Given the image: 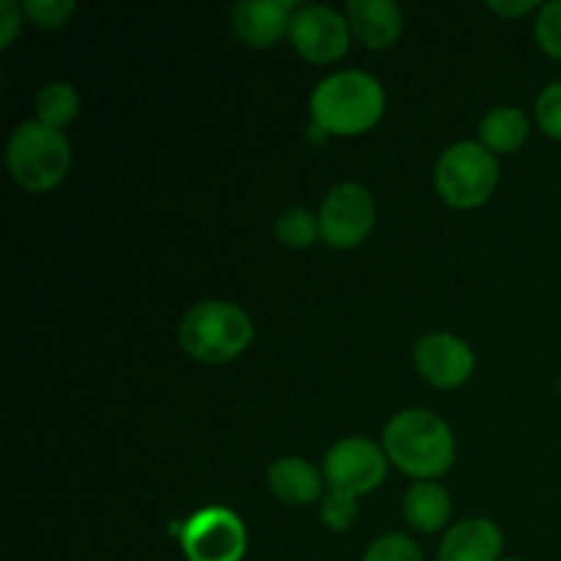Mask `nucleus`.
Instances as JSON below:
<instances>
[{
    "mask_svg": "<svg viewBox=\"0 0 561 561\" xmlns=\"http://www.w3.org/2000/svg\"><path fill=\"white\" fill-rule=\"evenodd\" d=\"M255 337L250 312L236 301L206 299L186 310L179 323V343L203 365H225L244 354Z\"/></svg>",
    "mask_w": 561,
    "mask_h": 561,
    "instance_id": "7ed1b4c3",
    "label": "nucleus"
},
{
    "mask_svg": "<svg viewBox=\"0 0 561 561\" xmlns=\"http://www.w3.org/2000/svg\"><path fill=\"white\" fill-rule=\"evenodd\" d=\"M535 38L542 53L561 60V0L540 5L535 20Z\"/></svg>",
    "mask_w": 561,
    "mask_h": 561,
    "instance_id": "4be33fe9",
    "label": "nucleus"
},
{
    "mask_svg": "<svg viewBox=\"0 0 561 561\" xmlns=\"http://www.w3.org/2000/svg\"><path fill=\"white\" fill-rule=\"evenodd\" d=\"M345 20L351 36L367 49H387L403 33V11L392 0H348Z\"/></svg>",
    "mask_w": 561,
    "mask_h": 561,
    "instance_id": "f8f14e48",
    "label": "nucleus"
},
{
    "mask_svg": "<svg viewBox=\"0 0 561 561\" xmlns=\"http://www.w3.org/2000/svg\"><path fill=\"white\" fill-rule=\"evenodd\" d=\"M389 463L414 480H436L455 463V436L447 422L425 409H405L383 427Z\"/></svg>",
    "mask_w": 561,
    "mask_h": 561,
    "instance_id": "f03ea898",
    "label": "nucleus"
},
{
    "mask_svg": "<svg viewBox=\"0 0 561 561\" xmlns=\"http://www.w3.org/2000/svg\"><path fill=\"white\" fill-rule=\"evenodd\" d=\"M77 113H80V96L69 82H47L36 93V121L53 126V129L64 131V126H69L77 118Z\"/></svg>",
    "mask_w": 561,
    "mask_h": 561,
    "instance_id": "f3484780",
    "label": "nucleus"
},
{
    "mask_svg": "<svg viewBox=\"0 0 561 561\" xmlns=\"http://www.w3.org/2000/svg\"><path fill=\"white\" fill-rule=\"evenodd\" d=\"M488 9L496 11V14L507 16V20H518V16H526L529 11H540V3L537 0H491Z\"/></svg>",
    "mask_w": 561,
    "mask_h": 561,
    "instance_id": "393cba45",
    "label": "nucleus"
},
{
    "mask_svg": "<svg viewBox=\"0 0 561 561\" xmlns=\"http://www.w3.org/2000/svg\"><path fill=\"white\" fill-rule=\"evenodd\" d=\"M359 518V502L348 493L329 491L321 499V524L332 531H345Z\"/></svg>",
    "mask_w": 561,
    "mask_h": 561,
    "instance_id": "aec40b11",
    "label": "nucleus"
},
{
    "mask_svg": "<svg viewBox=\"0 0 561 561\" xmlns=\"http://www.w3.org/2000/svg\"><path fill=\"white\" fill-rule=\"evenodd\" d=\"M499 175L502 168L496 153L488 151L480 140H460L438 157L433 184L449 208L471 211L491 201L499 186Z\"/></svg>",
    "mask_w": 561,
    "mask_h": 561,
    "instance_id": "39448f33",
    "label": "nucleus"
},
{
    "mask_svg": "<svg viewBox=\"0 0 561 561\" xmlns=\"http://www.w3.org/2000/svg\"><path fill=\"white\" fill-rule=\"evenodd\" d=\"M288 38L310 64H334L348 53L351 25L332 5H299L290 20Z\"/></svg>",
    "mask_w": 561,
    "mask_h": 561,
    "instance_id": "1a4fd4ad",
    "label": "nucleus"
},
{
    "mask_svg": "<svg viewBox=\"0 0 561 561\" xmlns=\"http://www.w3.org/2000/svg\"><path fill=\"white\" fill-rule=\"evenodd\" d=\"M504 535L491 518H469L444 535L438 561H502Z\"/></svg>",
    "mask_w": 561,
    "mask_h": 561,
    "instance_id": "ddd939ff",
    "label": "nucleus"
},
{
    "mask_svg": "<svg viewBox=\"0 0 561 561\" xmlns=\"http://www.w3.org/2000/svg\"><path fill=\"white\" fill-rule=\"evenodd\" d=\"M318 222H321V239L332 250H354L376 228V197L356 181L337 184L323 197Z\"/></svg>",
    "mask_w": 561,
    "mask_h": 561,
    "instance_id": "423d86ee",
    "label": "nucleus"
},
{
    "mask_svg": "<svg viewBox=\"0 0 561 561\" xmlns=\"http://www.w3.org/2000/svg\"><path fill=\"white\" fill-rule=\"evenodd\" d=\"M22 16H25L22 3H14V0L0 3V47H9L14 42L22 27Z\"/></svg>",
    "mask_w": 561,
    "mask_h": 561,
    "instance_id": "b1692460",
    "label": "nucleus"
},
{
    "mask_svg": "<svg viewBox=\"0 0 561 561\" xmlns=\"http://www.w3.org/2000/svg\"><path fill=\"white\" fill-rule=\"evenodd\" d=\"M414 362L420 376L438 389H458L474 373V351L453 332H431L416 340Z\"/></svg>",
    "mask_w": 561,
    "mask_h": 561,
    "instance_id": "9d476101",
    "label": "nucleus"
},
{
    "mask_svg": "<svg viewBox=\"0 0 561 561\" xmlns=\"http://www.w3.org/2000/svg\"><path fill=\"white\" fill-rule=\"evenodd\" d=\"M299 9L290 0H244L230 11L233 33L255 49L277 47L290 33V20Z\"/></svg>",
    "mask_w": 561,
    "mask_h": 561,
    "instance_id": "9b49d317",
    "label": "nucleus"
},
{
    "mask_svg": "<svg viewBox=\"0 0 561 561\" xmlns=\"http://www.w3.org/2000/svg\"><path fill=\"white\" fill-rule=\"evenodd\" d=\"M266 482L277 502L288 507H305V504L321 502L323 499V474L305 458H277L266 471Z\"/></svg>",
    "mask_w": 561,
    "mask_h": 561,
    "instance_id": "4468645a",
    "label": "nucleus"
},
{
    "mask_svg": "<svg viewBox=\"0 0 561 561\" xmlns=\"http://www.w3.org/2000/svg\"><path fill=\"white\" fill-rule=\"evenodd\" d=\"M274 233H277L279 244L290 247V250H307L321 236V222H318V214H312L310 208L290 206L277 217Z\"/></svg>",
    "mask_w": 561,
    "mask_h": 561,
    "instance_id": "a211bd4d",
    "label": "nucleus"
},
{
    "mask_svg": "<svg viewBox=\"0 0 561 561\" xmlns=\"http://www.w3.org/2000/svg\"><path fill=\"white\" fill-rule=\"evenodd\" d=\"M453 515V499L438 482L422 480L405 491L403 518L420 535H436L449 524Z\"/></svg>",
    "mask_w": 561,
    "mask_h": 561,
    "instance_id": "2eb2a0df",
    "label": "nucleus"
},
{
    "mask_svg": "<svg viewBox=\"0 0 561 561\" xmlns=\"http://www.w3.org/2000/svg\"><path fill=\"white\" fill-rule=\"evenodd\" d=\"M22 11H25V16L33 25L58 31V27H64L71 20V14L77 11V3H71V0H25Z\"/></svg>",
    "mask_w": 561,
    "mask_h": 561,
    "instance_id": "412c9836",
    "label": "nucleus"
},
{
    "mask_svg": "<svg viewBox=\"0 0 561 561\" xmlns=\"http://www.w3.org/2000/svg\"><path fill=\"white\" fill-rule=\"evenodd\" d=\"M175 531L186 561H241L247 553V526L233 510L206 507Z\"/></svg>",
    "mask_w": 561,
    "mask_h": 561,
    "instance_id": "0eeeda50",
    "label": "nucleus"
},
{
    "mask_svg": "<svg viewBox=\"0 0 561 561\" xmlns=\"http://www.w3.org/2000/svg\"><path fill=\"white\" fill-rule=\"evenodd\" d=\"M362 561H422V551L409 535H381L367 546Z\"/></svg>",
    "mask_w": 561,
    "mask_h": 561,
    "instance_id": "6ab92c4d",
    "label": "nucleus"
},
{
    "mask_svg": "<svg viewBox=\"0 0 561 561\" xmlns=\"http://www.w3.org/2000/svg\"><path fill=\"white\" fill-rule=\"evenodd\" d=\"M387 469L389 458L383 447L365 436L340 438L323 458V480L329 482V488L356 499L381 488V482L387 480Z\"/></svg>",
    "mask_w": 561,
    "mask_h": 561,
    "instance_id": "6e6552de",
    "label": "nucleus"
},
{
    "mask_svg": "<svg viewBox=\"0 0 561 561\" xmlns=\"http://www.w3.org/2000/svg\"><path fill=\"white\" fill-rule=\"evenodd\" d=\"M5 164L9 173L22 190L47 192L55 190L71 170V146L60 129L25 121L16 126L5 146Z\"/></svg>",
    "mask_w": 561,
    "mask_h": 561,
    "instance_id": "20e7f679",
    "label": "nucleus"
},
{
    "mask_svg": "<svg viewBox=\"0 0 561 561\" xmlns=\"http://www.w3.org/2000/svg\"><path fill=\"white\" fill-rule=\"evenodd\" d=\"M535 115L540 129L553 140H561V82L542 88L535 102Z\"/></svg>",
    "mask_w": 561,
    "mask_h": 561,
    "instance_id": "5701e85b",
    "label": "nucleus"
},
{
    "mask_svg": "<svg viewBox=\"0 0 561 561\" xmlns=\"http://www.w3.org/2000/svg\"><path fill=\"white\" fill-rule=\"evenodd\" d=\"M387 110V93L378 77L343 69L323 77L310 96L312 124L323 135L356 137L370 131Z\"/></svg>",
    "mask_w": 561,
    "mask_h": 561,
    "instance_id": "f257e3e1",
    "label": "nucleus"
},
{
    "mask_svg": "<svg viewBox=\"0 0 561 561\" xmlns=\"http://www.w3.org/2000/svg\"><path fill=\"white\" fill-rule=\"evenodd\" d=\"M529 140V118L520 107L499 104L480 121V142L493 153H513Z\"/></svg>",
    "mask_w": 561,
    "mask_h": 561,
    "instance_id": "dca6fc26",
    "label": "nucleus"
},
{
    "mask_svg": "<svg viewBox=\"0 0 561 561\" xmlns=\"http://www.w3.org/2000/svg\"><path fill=\"white\" fill-rule=\"evenodd\" d=\"M502 561H520V559H502Z\"/></svg>",
    "mask_w": 561,
    "mask_h": 561,
    "instance_id": "a878e982",
    "label": "nucleus"
}]
</instances>
